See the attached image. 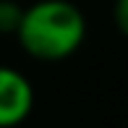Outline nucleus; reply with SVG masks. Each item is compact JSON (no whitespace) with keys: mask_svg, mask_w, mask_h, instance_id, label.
<instances>
[{"mask_svg":"<svg viewBox=\"0 0 128 128\" xmlns=\"http://www.w3.org/2000/svg\"><path fill=\"white\" fill-rule=\"evenodd\" d=\"M13 37L26 55L58 63L84 44L86 16L71 0H37L24 8Z\"/></svg>","mask_w":128,"mask_h":128,"instance_id":"obj_1","label":"nucleus"},{"mask_svg":"<svg viewBox=\"0 0 128 128\" xmlns=\"http://www.w3.org/2000/svg\"><path fill=\"white\" fill-rule=\"evenodd\" d=\"M24 5L16 0H0V34H16Z\"/></svg>","mask_w":128,"mask_h":128,"instance_id":"obj_3","label":"nucleus"},{"mask_svg":"<svg viewBox=\"0 0 128 128\" xmlns=\"http://www.w3.org/2000/svg\"><path fill=\"white\" fill-rule=\"evenodd\" d=\"M34 110V86L21 71L0 66V128H16Z\"/></svg>","mask_w":128,"mask_h":128,"instance_id":"obj_2","label":"nucleus"},{"mask_svg":"<svg viewBox=\"0 0 128 128\" xmlns=\"http://www.w3.org/2000/svg\"><path fill=\"white\" fill-rule=\"evenodd\" d=\"M115 26L120 34L128 32V0H115Z\"/></svg>","mask_w":128,"mask_h":128,"instance_id":"obj_4","label":"nucleus"}]
</instances>
